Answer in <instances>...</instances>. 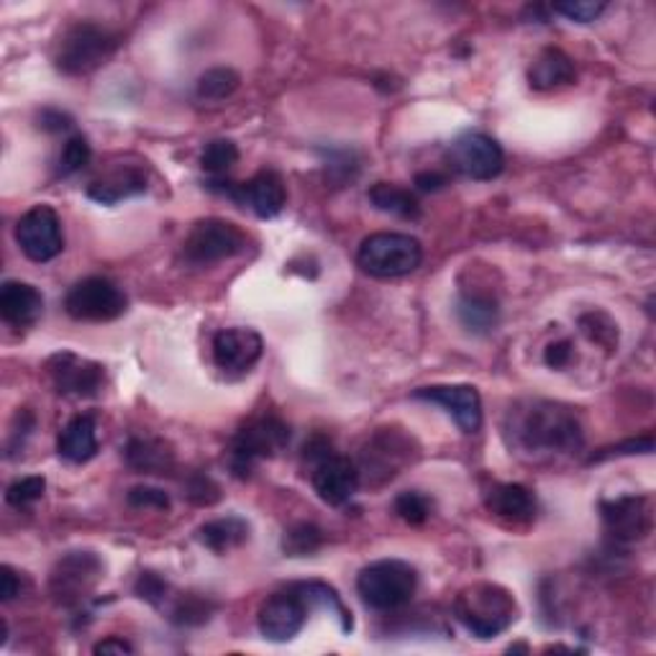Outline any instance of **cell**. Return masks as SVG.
Here are the masks:
<instances>
[{
    "mask_svg": "<svg viewBox=\"0 0 656 656\" xmlns=\"http://www.w3.org/2000/svg\"><path fill=\"white\" fill-rule=\"evenodd\" d=\"M502 439L510 454L531 464H549L582 451L585 433L577 413L554 400L528 398L508 408Z\"/></svg>",
    "mask_w": 656,
    "mask_h": 656,
    "instance_id": "cell-1",
    "label": "cell"
},
{
    "mask_svg": "<svg viewBox=\"0 0 656 656\" xmlns=\"http://www.w3.org/2000/svg\"><path fill=\"white\" fill-rule=\"evenodd\" d=\"M454 618L462 624L474 638L490 642L516 624L518 603L513 593L502 585L477 582L464 587L454 600Z\"/></svg>",
    "mask_w": 656,
    "mask_h": 656,
    "instance_id": "cell-2",
    "label": "cell"
},
{
    "mask_svg": "<svg viewBox=\"0 0 656 656\" xmlns=\"http://www.w3.org/2000/svg\"><path fill=\"white\" fill-rule=\"evenodd\" d=\"M419 590V572L403 559L372 561L356 577V595L374 613L405 608Z\"/></svg>",
    "mask_w": 656,
    "mask_h": 656,
    "instance_id": "cell-3",
    "label": "cell"
},
{
    "mask_svg": "<svg viewBox=\"0 0 656 656\" xmlns=\"http://www.w3.org/2000/svg\"><path fill=\"white\" fill-rule=\"evenodd\" d=\"M116 49L118 37L114 31L92 21H78L57 41L55 67L62 75L80 78V75H88L98 70L100 65H106Z\"/></svg>",
    "mask_w": 656,
    "mask_h": 656,
    "instance_id": "cell-4",
    "label": "cell"
},
{
    "mask_svg": "<svg viewBox=\"0 0 656 656\" xmlns=\"http://www.w3.org/2000/svg\"><path fill=\"white\" fill-rule=\"evenodd\" d=\"M290 441V425L277 415H260L234 433L228 447V470L246 480L264 459L277 457Z\"/></svg>",
    "mask_w": 656,
    "mask_h": 656,
    "instance_id": "cell-5",
    "label": "cell"
},
{
    "mask_svg": "<svg viewBox=\"0 0 656 656\" xmlns=\"http://www.w3.org/2000/svg\"><path fill=\"white\" fill-rule=\"evenodd\" d=\"M415 457H419V447H415L413 437L400 429H378L356 459L360 482L368 488H382V484L395 480L408 464H413Z\"/></svg>",
    "mask_w": 656,
    "mask_h": 656,
    "instance_id": "cell-6",
    "label": "cell"
},
{
    "mask_svg": "<svg viewBox=\"0 0 656 656\" xmlns=\"http://www.w3.org/2000/svg\"><path fill=\"white\" fill-rule=\"evenodd\" d=\"M423 246L411 234L380 232L364 238L356 252V264L362 272L378 280L405 277L421 267Z\"/></svg>",
    "mask_w": 656,
    "mask_h": 656,
    "instance_id": "cell-7",
    "label": "cell"
},
{
    "mask_svg": "<svg viewBox=\"0 0 656 656\" xmlns=\"http://www.w3.org/2000/svg\"><path fill=\"white\" fill-rule=\"evenodd\" d=\"M246 249V234L226 218H203L190 228L183 257L193 267H210L224 260H232Z\"/></svg>",
    "mask_w": 656,
    "mask_h": 656,
    "instance_id": "cell-8",
    "label": "cell"
},
{
    "mask_svg": "<svg viewBox=\"0 0 656 656\" xmlns=\"http://www.w3.org/2000/svg\"><path fill=\"white\" fill-rule=\"evenodd\" d=\"M208 190L224 195V198L234 200L236 206L249 208L257 218H275L283 213L287 203V190L283 177H280L275 169H262L246 183H234L224 180V177H216V180L206 183Z\"/></svg>",
    "mask_w": 656,
    "mask_h": 656,
    "instance_id": "cell-9",
    "label": "cell"
},
{
    "mask_svg": "<svg viewBox=\"0 0 656 656\" xmlns=\"http://www.w3.org/2000/svg\"><path fill=\"white\" fill-rule=\"evenodd\" d=\"M124 290L108 277H85L70 287L65 295V311L75 321L85 323H108L126 313Z\"/></svg>",
    "mask_w": 656,
    "mask_h": 656,
    "instance_id": "cell-10",
    "label": "cell"
},
{
    "mask_svg": "<svg viewBox=\"0 0 656 656\" xmlns=\"http://www.w3.org/2000/svg\"><path fill=\"white\" fill-rule=\"evenodd\" d=\"M447 161L457 175L474 183L496 180L506 167V155L492 136L482 131H464L449 144Z\"/></svg>",
    "mask_w": 656,
    "mask_h": 656,
    "instance_id": "cell-11",
    "label": "cell"
},
{
    "mask_svg": "<svg viewBox=\"0 0 656 656\" xmlns=\"http://www.w3.org/2000/svg\"><path fill=\"white\" fill-rule=\"evenodd\" d=\"M16 242L31 262L45 264L57 260L65 249L62 221H59L57 210L47 203L29 208L16 224Z\"/></svg>",
    "mask_w": 656,
    "mask_h": 656,
    "instance_id": "cell-12",
    "label": "cell"
},
{
    "mask_svg": "<svg viewBox=\"0 0 656 656\" xmlns=\"http://www.w3.org/2000/svg\"><path fill=\"white\" fill-rule=\"evenodd\" d=\"M311 605L297 593L295 585H287L285 590L270 595L267 600L262 603L257 613V626L260 634L267 638V642L285 644L293 642V638L301 634L309 624Z\"/></svg>",
    "mask_w": 656,
    "mask_h": 656,
    "instance_id": "cell-13",
    "label": "cell"
},
{
    "mask_svg": "<svg viewBox=\"0 0 656 656\" xmlns=\"http://www.w3.org/2000/svg\"><path fill=\"white\" fill-rule=\"evenodd\" d=\"M100 575H104V561L98 559V554L70 551L67 557L59 559L49 587H52V595L59 605L78 608V605L88 600Z\"/></svg>",
    "mask_w": 656,
    "mask_h": 656,
    "instance_id": "cell-14",
    "label": "cell"
},
{
    "mask_svg": "<svg viewBox=\"0 0 656 656\" xmlns=\"http://www.w3.org/2000/svg\"><path fill=\"white\" fill-rule=\"evenodd\" d=\"M605 533L613 544H636L652 531V508L644 496H620L600 502Z\"/></svg>",
    "mask_w": 656,
    "mask_h": 656,
    "instance_id": "cell-15",
    "label": "cell"
},
{
    "mask_svg": "<svg viewBox=\"0 0 656 656\" xmlns=\"http://www.w3.org/2000/svg\"><path fill=\"white\" fill-rule=\"evenodd\" d=\"M47 372L57 393L65 398H96L106 385V370L75 352L55 354Z\"/></svg>",
    "mask_w": 656,
    "mask_h": 656,
    "instance_id": "cell-16",
    "label": "cell"
},
{
    "mask_svg": "<svg viewBox=\"0 0 656 656\" xmlns=\"http://www.w3.org/2000/svg\"><path fill=\"white\" fill-rule=\"evenodd\" d=\"M311 484L326 506L342 508L354 498V492L360 490V470L356 462L349 457L331 451L329 457H323L321 462L311 464Z\"/></svg>",
    "mask_w": 656,
    "mask_h": 656,
    "instance_id": "cell-17",
    "label": "cell"
},
{
    "mask_svg": "<svg viewBox=\"0 0 656 656\" xmlns=\"http://www.w3.org/2000/svg\"><path fill=\"white\" fill-rule=\"evenodd\" d=\"M413 400L441 405L464 433H477L482 425V398L472 385H429L413 390Z\"/></svg>",
    "mask_w": 656,
    "mask_h": 656,
    "instance_id": "cell-18",
    "label": "cell"
},
{
    "mask_svg": "<svg viewBox=\"0 0 656 656\" xmlns=\"http://www.w3.org/2000/svg\"><path fill=\"white\" fill-rule=\"evenodd\" d=\"M264 342L254 329H224L213 339V362L226 374H246L262 360Z\"/></svg>",
    "mask_w": 656,
    "mask_h": 656,
    "instance_id": "cell-19",
    "label": "cell"
},
{
    "mask_svg": "<svg viewBox=\"0 0 656 656\" xmlns=\"http://www.w3.org/2000/svg\"><path fill=\"white\" fill-rule=\"evenodd\" d=\"M45 313V295L21 280H6L0 287V315L8 326L27 329L33 326Z\"/></svg>",
    "mask_w": 656,
    "mask_h": 656,
    "instance_id": "cell-20",
    "label": "cell"
},
{
    "mask_svg": "<svg viewBox=\"0 0 656 656\" xmlns=\"http://www.w3.org/2000/svg\"><path fill=\"white\" fill-rule=\"evenodd\" d=\"M484 506L496 518L506 523L513 526H523L531 523L536 518V510H539V502H536V496L523 484H492L488 496H484Z\"/></svg>",
    "mask_w": 656,
    "mask_h": 656,
    "instance_id": "cell-21",
    "label": "cell"
},
{
    "mask_svg": "<svg viewBox=\"0 0 656 656\" xmlns=\"http://www.w3.org/2000/svg\"><path fill=\"white\" fill-rule=\"evenodd\" d=\"M147 175L139 167H121L108 173L106 177L88 185V198L100 203V206H116V203L136 198L147 193Z\"/></svg>",
    "mask_w": 656,
    "mask_h": 656,
    "instance_id": "cell-22",
    "label": "cell"
},
{
    "mask_svg": "<svg viewBox=\"0 0 656 656\" xmlns=\"http://www.w3.org/2000/svg\"><path fill=\"white\" fill-rule=\"evenodd\" d=\"M57 451L65 462L85 464L98 454V429L92 415H75V419L59 431Z\"/></svg>",
    "mask_w": 656,
    "mask_h": 656,
    "instance_id": "cell-23",
    "label": "cell"
},
{
    "mask_svg": "<svg viewBox=\"0 0 656 656\" xmlns=\"http://www.w3.org/2000/svg\"><path fill=\"white\" fill-rule=\"evenodd\" d=\"M577 70L575 62L569 55L561 52V49H544V52L533 59V65L528 67V82H531L533 90H554L561 88V85L575 82Z\"/></svg>",
    "mask_w": 656,
    "mask_h": 656,
    "instance_id": "cell-24",
    "label": "cell"
},
{
    "mask_svg": "<svg viewBox=\"0 0 656 656\" xmlns=\"http://www.w3.org/2000/svg\"><path fill=\"white\" fill-rule=\"evenodd\" d=\"M457 319L472 334H490L500 321V303L490 293H467L459 295Z\"/></svg>",
    "mask_w": 656,
    "mask_h": 656,
    "instance_id": "cell-25",
    "label": "cell"
},
{
    "mask_svg": "<svg viewBox=\"0 0 656 656\" xmlns=\"http://www.w3.org/2000/svg\"><path fill=\"white\" fill-rule=\"evenodd\" d=\"M370 203L382 213H390V216L415 221L421 216V203L415 198L413 190L398 185V183H374L368 193Z\"/></svg>",
    "mask_w": 656,
    "mask_h": 656,
    "instance_id": "cell-26",
    "label": "cell"
},
{
    "mask_svg": "<svg viewBox=\"0 0 656 656\" xmlns=\"http://www.w3.org/2000/svg\"><path fill=\"white\" fill-rule=\"evenodd\" d=\"M249 539V523L238 516H226L198 528V541L216 554H226Z\"/></svg>",
    "mask_w": 656,
    "mask_h": 656,
    "instance_id": "cell-27",
    "label": "cell"
},
{
    "mask_svg": "<svg viewBox=\"0 0 656 656\" xmlns=\"http://www.w3.org/2000/svg\"><path fill=\"white\" fill-rule=\"evenodd\" d=\"M124 457L126 464L139 474H165L175 462L173 451L157 439H131Z\"/></svg>",
    "mask_w": 656,
    "mask_h": 656,
    "instance_id": "cell-28",
    "label": "cell"
},
{
    "mask_svg": "<svg viewBox=\"0 0 656 656\" xmlns=\"http://www.w3.org/2000/svg\"><path fill=\"white\" fill-rule=\"evenodd\" d=\"M295 587L305 598V603L311 605V610H326L329 616H334L339 620V626H342L344 634H352L354 618L344 605L342 595H339L334 587L326 582H319V579H311V582H295Z\"/></svg>",
    "mask_w": 656,
    "mask_h": 656,
    "instance_id": "cell-29",
    "label": "cell"
},
{
    "mask_svg": "<svg viewBox=\"0 0 656 656\" xmlns=\"http://www.w3.org/2000/svg\"><path fill=\"white\" fill-rule=\"evenodd\" d=\"M238 72L232 67H213V70L203 72L198 82H195V98L200 104H221V100L232 98L238 90Z\"/></svg>",
    "mask_w": 656,
    "mask_h": 656,
    "instance_id": "cell-30",
    "label": "cell"
},
{
    "mask_svg": "<svg viewBox=\"0 0 656 656\" xmlns=\"http://www.w3.org/2000/svg\"><path fill=\"white\" fill-rule=\"evenodd\" d=\"M213 610H216V605H213L208 598H203V595H175L173 605H169V620H173L175 626H203L208 624Z\"/></svg>",
    "mask_w": 656,
    "mask_h": 656,
    "instance_id": "cell-31",
    "label": "cell"
},
{
    "mask_svg": "<svg viewBox=\"0 0 656 656\" xmlns=\"http://www.w3.org/2000/svg\"><path fill=\"white\" fill-rule=\"evenodd\" d=\"M238 161V147L232 139H213L200 151V167L208 173L213 180L226 177Z\"/></svg>",
    "mask_w": 656,
    "mask_h": 656,
    "instance_id": "cell-32",
    "label": "cell"
},
{
    "mask_svg": "<svg viewBox=\"0 0 656 656\" xmlns=\"http://www.w3.org/2000/svg\"><path fill=\"white\" fill-rule=\"evenodd\" d=\"M323 547V531L315 523L301 521L290 526L283 536V551L287 557H311Z\"/></svg>",
    "mask_w": 656,
    "mask_h": 656,
    "instance_id": "cell-33",
    "label": "cell"
},
{
    "mask_svg": "<svg viewBox=\"0 0 656 656\" xmlns=\"http://www.w3.org/2000/svg\"><path fill=\"white\" fill-rule=\"evenodd\" d=\"M90 157H92V149H90V141L85 139L82 134H72L70 139L65 141L62 151H59V159H57V173L62 177H72L82 173L85 167L90 165Z\"/></svg>",
    "mask_w": 656,
    "mask_h": 656,
    "instance_id": "cell-34",
    "label": "cell"
},
{
    "mask_svg": "<svg viewBox=\"0 0 656 656\" xmlns=\"http://www.w3.org/2000/svg\"><path fill=\"white\" fill-rule=\"evenodd\" d=\"M393 508H395L400 521H405L408 526H423L425 521H429L433 506H431V500L423 496V492L405 490L395 498Z\"/></svg>",
    "mask_w": 656,
    "mask_h": 656,
    "instance_id": "cell-35",
    "label": "cell"
},
{
    "mask_svg": "<svg viewBox=\"0 0 656 656\" xmlns=\"http://www.w3.org/2000/svg\"><path fill=\"white\" fill-rule=\"evenodd\" d=\"M47 480L45 477H23V480H16L8 484L6 490V502L16 510H27L45 498Z\"/></svg>",
    "mask_w": 656,
    "mask_h": 656,
    "instance_id": "cell-36",
    "label": "cell"
},
{
    "mask_svg": "<svg viewBox=\"0 0 656 656\" xmlns=\"http://www.w3.org/2000/svg\"><path fill=\"white\" fill-rule=\"evenodd\" d=\"M579 329H582V334L590 339V342L605 349H613L618 344V326L610 321V315H605L600 311L585 313L582 319H579Z\"/></svg>",
    "mask_w": 656,
    "mask_h": 656,
    "instance_id": "cell-37",
    "label": "cell"
},
{
    "mask_svg": "<svg viewBox=\"0 0 656 656\" xmlns=\"http://www.w3.org/2000/svg\"><path fill=\"white\" fill-rule=\"evenodd\" d=\"M134 593L139 595L141 600L155 605V608H165V603L173 598V595H169V585L155 572H141L134 585Z\"/></svg>",
    "mask_w": 656,
    "mask_h": 656,
    "instance_id": "cell-38",
    "label": "cell"
},
{
    "mask_svg": "<svg viewBox=\"0 0 656 656\" xmlns=\"http://www.w3.org/2000/svg\"><path fill=\"white\" fill-rule=\"evenodd\" d=\"M605 3H593V0H579V3H557L551 6L554 13L565 16V19L575 21V23H593L598 21L603 11H605Z\"/></svg>",
    "mask_w": 656,
    "mask_h": 656,
    "instance_id": "cell-39",
    "label": "cell"
},
{
    "mask_svg": "<svg viewBox=\"0 0 656 656\" xmlns=\"http://www.w3.org/2000/svg\"><path fill=\"white\" fill-rule=\"evenodd\" d=\"M126 500H129L131 508H155V510H169V496L165 490L159 488H149V484H139V488H131L129 496H126Z\"/></svg>",
    "mask_w": 656,
    "mask_h": 656,
    "instance_id": "cell-40",
    "label": "cell"
},
{
    "mask_svg": "<svg viewBox=\"0 0 656 656\" xmlns=\"http://www.w3.org/2000/svg\"><path fill=\"white\" fill-rule=\"evenodd\" d=\"M654 451V439L652 437H644V439H630L626 444H616V447H608V449H600L598 454H593L587 462L595 464V462H605V459H613V457H630V454H652Z\"/></svg>",
    "mask_w": 656,
    "mask_h": 656,
    "instance_id": "cell-41",
    "label": "cell"
},
{
    "mask_svg": "<svg viewBox=\"0 0 656 656\" xmlns=\"http://www.w3.org/2000/svg\"><path fill=\"white\" fill-rule=\"evenodd\" d=\"M187 498L198 506H210V502L218 500V484L210 480L208 474H195L190 482H187Z\"/></svg>",
    "mask_w": 656,
    "mask_h": 656,
    "instance_id": "cell-42",
    "label": "cell"
},
{
    "mask_svg": "<svg viewBox=\"0 0 656 656\" xmlns=\"http://www.w3.org/2000/svg\"><path fill=\"white\" fill-rule=\"evenodd\" d=\"M39 129L41 131H49V134H62V131H70L72 126H75V121H72V116L70 114H65V110H59V108H45L39 114Z\"/></svg>",
    "mask_w": 656,
    "mask_h": 656,
    "instance_id": "cell-43",
    "label": "cell"
},
{
    "mask_svg": "<svg viewBox=\"0 0 656 656\" xmlns=\"http://www.w3.org/2000/svg\"><path fill=\"white\" fill-rule=\"evenodd\" d=\"M575 356V344L569 339H559V342H551L544 352V362L549 364L551 370H565Z\"/></svg>",
    "mask_w": 656,
    "mask_h": 656,
    "instance_id": "cell-44",
    "label": "cell"
},
{
    "mask_svg": "<svg viewBox=\"0 0 656 656\" xmlns=\"http://www.w3.org/2000/svg\"><path fill=\"white\" fill-rule=\"evenodd\" d=\"M92 654H134V646L126 642V638L118 636H108L104 642H98L92 646Z\"/></svg>",
    "mask_w": 656,
    "mask_h": 656,
    "instance_id": "cell-45",
    "label": "cell"
},
{
    "mask_svg": "<svg viewBox=\"0 0 656 656\" xmlns=\"http://www.w3.org/2000/svg\"><path fill=\"white\" fill-rule=\"evenodd\" d=\"M449 185V177L444 173H419L415 175V187L423 193H437Z\"/></svg>",
    "mask_w": 656,
    "mask_h": 656,
    "instance_id": "cell-46",
    "label": "cell"
},
{
    "mask_svg": "<svg viewBox=\"0 0 656 656\" xmlns=\"http://www.w3.org/2000/svg\"><path fill=\"white\" fill-rule=\"evenodd\" d=\"M0 572H3V590H0V595H3V603H11L16 595H21L19 575H16L11 567H3Z\"/></svg>",
    "mask_w": 656,
    "mask_h": 656,
    "instance_id": "cell-47",
    "label": "cell"
}]
</instances>
